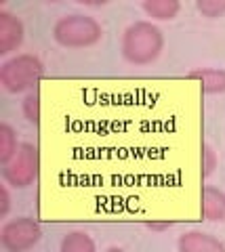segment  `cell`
<instances>
[{"mask_svg": "<svg viewBox=\"0 0 225 252\" xmlns=\"http://www.w3.org/2000/svg\"><path fill=\"white\" fill-rule=\"evenodd\" d=\"M164 51V36L152 21H135L124 30L120 53L130 65H150Z\"/></svg>", "mask_w": 225, "mask_h": 252, "instance_id": "6da1fadb", "label": "cell"}, {"mask_svg": "<svg viewBox=\"0 0 225 252\" xmlns=\"http://www.w3.org/2000/svg\"><path fill=\"white\" fill-rule=\"evenodd\" d=\"M103 36V28L95 17L89 15H65L53 26V38L64 49H89Z\"/></svg>", "mask_w": 225, "mask_h": 252, "instance_id": "7a4b0ae2", "label": "cell"}, {"mask_svg": "<svg viewBox=\"0 0 225 252\" xmlns=\"http://www.w3.org/2000/svg\"><path fill=\"white\" fill-rule=\"evenodd\" d=\"M44 76V65L36 55L21 53L0 65V84L6 93H32L38 80Z\"/></svg>", "mask_w": 225, "mask_h": 252, "instance_id": "3957f363", "label": "cell"}, {"mask_svg": "<svg viewBox=\"0 0 225 252\" xmlns=\"http://www.w3.org/2000/svg\"><path fill=\"white\" fill-rule=\"evenodd\" d=\"M40 172V152L34 143H21L15 158L2 166V179L15 189H26L38 179Z\"/></svg>", "mask_w": 225, "mask_h": 252, "instance_id": "277c9868", "label": "cell"}, {"mask_svg": "<svg viewBox=\"0 0 225 252\" xmlns=\"http://www.w3.org/2000/svg\"><path fill=\"white\" fill-rule=\"evenodd\" d=\"M42 238L38 220L30 217L11 219L0 227V244L6 252H30Z\"/></svg>", "mask_w": 225, "mask_h": 252, "instance_id": "5b68a950", "label": "cell"}, {"mask_svg": "<svg viewBox=\"0 0 225 252\" xmlns=\"http://www.w3.org/2000/svg\"><path fill=\"white\" fill-rule=\"evenodd\" d=\"M26 30L19 17L13 13L0 11V55H11L23 44Z\"/></svg>", "mask_w": 225, "mask_h": 252, "instance_id": "8992f818", "label": "cell"}, {"mask_svg": "<svg viewBox=\"0 0 225 252\" xmlns=\"http://www.w3.org/2000/svg\"><path fill=\"white\" fill-rule=\"evenodd\" d=\"M179 252H225V244L204 231H188L181 233L177 240Z\"/></svg>", "mask_w": 225, "mask_h": 252, "instance_id": "52a82bcc", "label": "cell"}, {"mask_svg": "<svg viewBox=\"0 0 225 252\" xmlns=\"http://www.w3.org/2000/svg\"><path fill=\"white\" fill-rule=\"evenodd\" d=\"M202 215L211 223L225 220V191L215 185H206L202 189Z\"/></svg>", "mask_w": 225, "mask_h": 252, "instance_id": "ba28073f", "label": "cell"}, {"mask_svg": "<svg viewBox=\"0 0 225 252\" xmlns=\"http://www.w3.org/2000/svg\"><path fill=\"white\" fill-rule=\"evenodd\" d=\"M190 80H198L206 94L225 93V69L221 67H196L188 74Z\"/></svg>", "mask_w": 225, "mask_h": 252, "instance_id": "9c48e42d", "label": "cell"}, {"mask_svg": "<svg viewBox=\"0 0 225 252\" xmlns=\"http://www.w3.org/2000/svg\"><path fill=\"white\" fill-rule=\"evenodd\" d=\"M141 9L147 17H152V19L170 21L179 15L181 4L177 2V0H143Z\"/></svg>", "mask_w": 225, "mask_h": 252, "instance_id": "30bf717a", "label": "cell"}, {"mask_svg": "<svg viewBox=\"0 0 225 252\" xmlns=\"http://www.w3.org/2000/svg\"><path fill=\"white\" fill-rule=\"evenodd\" d=\"M59 252H97V244L87 231H69L61 240Z\"/></svg>", "mask_w": 225, "mask_h": 252, "instance_id": "8fae6325", "label": "cell"}, {"mask_svg": "<svg viewBox=\"0 0 225 252\" xmlns=\"http://www.w3.org/2000/svg\"><path fill=\"white\" fill-rule=\"evenodd\" d=\"M19 145L17 143V135H15V130L11 128L9 124H0V164H9L15 154L19 152Z\"/></svg>", "mask_w": 225, "mask_h": 252, "instance_id": "7c38bea8", "label": "cell"}, {"mask_svg": "<svg viewBox=\"0 0 225 252\" xmlns=\"http://www.w3.org/2000/svg\"><path fill=\"white\" fill-rule=\"evenodd\" d=\"M21 112L28 122H32V124L40 122V99H38L36 91L26 94V99H23V103H21Z\"/></svg>", "mask_w": 225, "mask_h": 252, "instance_id": "4fadbf2b", "label": "cell"}, {"mask_svg": "<svg viewBox=\"0 0 225 252\" xmlns=\"http://www.w3.org/2000/svg\"><path fill=\"white\" fill-rule=\"evenodd\" d=\"M196 9L206 19H219L225 15V0H196Z\"/></svg>", "mask_w": 225, "mask_h": 252, "instance_id": "5bb4252c", "label": "cell"}, {"mask_svg": "<svg viewBox=\"0 0 225 252\" xmlns=\"http://www.w3.org/2000/svg\"><path fill=\"white\" fill-rule=\"evenodd\" d=\"M219 166V158H217V152L211 145H202V175L204 177H211L213 172Z\"/></svg>", "mask_w": 225, "mask_h": 252, "instance_id": "9a60e30c", "label": "cell"}, {"mask_svg": "<svg viewBox=\"0 0 225 252\" xmlns=\"http://www.w3.org/2000/svg\"><path fill=\"white\" fill-rule=\"evenodd\" d=\"M11 210V195L6 185H0V217H6Z\"/></svg>", "mask_w": 225, "mask_h": 252, "instance_id": "2e32d148", "label": "cell"}, {"mask_svg": "<svg viewBox=\"0 0 225 252\" xmlns=\"http://www.w3.org/2000/svg\"><path fill=\"white\" fill-rule=\"evenodd\" d=\"M105 252H127V250H122V248H118V246H112V248H107Z\"/></svg>", "mask_w": 225, "mask_h": 252, "instance_id": "e0dca14e", "label": "cell"}]
</instances>
